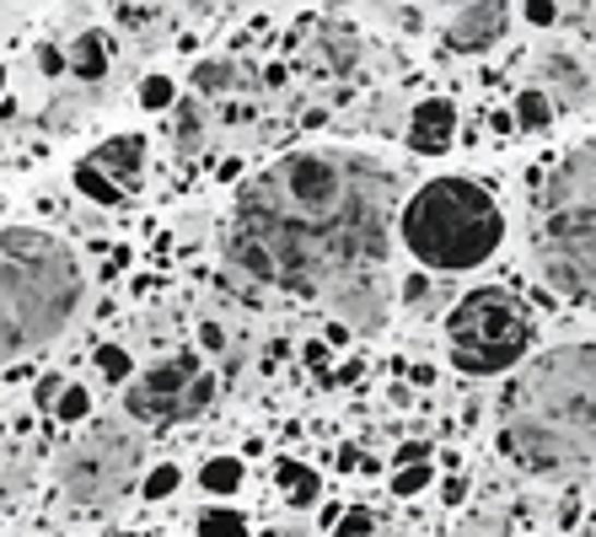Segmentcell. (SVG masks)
Instances as JSON below:
<instances>
[{"label":"cell","mask_w":596,"mask_h":537,"mask_svg":"<svg viewBox=\"0 0 596 537\" xmlns=\"http://www.w3.org/2000/svg\"><path fill=\"white\" fill-rule=\"evenodd\" d=\"M397 178L360 151H296L264 167L226 226V259L290 296H333L393 248Z\"/></svg>","instance_id":"6da1fadb"},{"label":"cell","mask_w":596,"mask_h":537,"mask_svg":"<svg viewBox=\"0 0 596 537\" xmlns=\"http://www.w3.org/2000/svg\"><path fill=\"white\" fill-rule=\"evenodd\" d=\"M500 452L527 473L559 478L596 463V344L537 355L500 403Z\"/></svg>","instance_id":"7a4b0ae2"},{"label":"cell","mask_w":596,"mask_h":537,"mask_svg":"<svg viewBox=\"0 0 596 537\" xmlns=\"http://www.w3.org/2000/svg\"><path fill=\"white\" fill-rule=\"evenodd\" d=\"M86 296L81 264L60 237L33 226L0 231V366L60 338Z\"/></svg>","instance_id":"3957f363"},{"label":"cell","mask_w":596,"mask_h":537,"mask_svg":"<svg viewBox=\"0 0 596 537\" xmlns=\"http://www.w3.org/2000/svg\"><path fill=\"white\" fill-rule=\"evenodd\" d=\"M397 237L414 264L463 274L489 264L505 242V210L478 178H430L397 215Z\"/></svg>","instance_id":"277c9868"},{"label":"cell","mask_w":596,"mask_h":537,"mask_svg":"<svg viewBox=\"0 0 596 537\" xmlns=\"http://www.w3.org/2000/svg\"><path fill=\"white\" fill-rule=\"evenodd\" d=\"M537 268L570 301H596V140L575 145L537 194Z\"/></svg>","instance_id":"5b68a950"},{"label":"cell","mask_w":596,"mask_h":537,"mask_svg":"<svg viewBox=\"0 0 596 537\" xmlns=\"http://www.w3.org/2000/svg\"><path fill=\"white\" fill-rule=\"evenodd\" d=\"M446 349L452 366L467 377H500L511 366H522L532 349V312L500 285H478L446 318Z\"/></svg>","instance_id":"8992f818"},{"label":"cell","mask_w":596,"mask_h":537,"mask_svg":"<svg viewBox=\"0 0 596 537\" xmlns=\"http://www.w3.org/2000/svg\"><path fill=\"white\" fill-rule=\"evenodd\" d=\"M140 473V441L124 425H92L81 441L60 452V489L75 505H108L119 500Z\"/></svg>","instance_id":"52a82bcc"},{"label":"cell","mask_w":596,"mask_h":537,"mask_svg":"<svg viewBox=\"0 0 596 537\" xmlns=\"http://www.w3.org/2000/svg\"><path fill=\"white\" fill-rule=\"evenodd\" d=\"M210 398H215V377L199 366V355L178 349V355L156 360L145 377H134L124 408L140 425H183V419H199Z\"/></svg>","instance_id":"ba28073f"},{"label":"cell","mask_w":596,"mask_h":537,"mask_svg":"<svg viewBox=\"0 0 596 537\" xmlns=\"http://www.w3.org/2000/svg\"><path fill=\"white\" fill-rule=\"evenodd\" d=\"M329 307L338 312V329L344 334H382L388 329V312H393V290H388V274H360L349 279L344 290H333Z\"/></svg>","instance_id":"9c48e42d"},{"label":"cell","mask_w":596,"mask_h":537,"mask_svg":"<svg viewBox=\"0 0 596 537\" xmlns=\"http://www.w3.org/2000/svg\"><path fill=\"white\" fill-rule=\"evenodd\" d=\"M511 11L516 5H500V0H484V5H457L452 11V27H446V44L463 49V55H478V49H494L511 27Z\"/></svg>","instance_id":"30bf717a"},{"label":"cell","mask_w":596,"mask_h":537,"mask_svg":"<svg viewBox=\"0 0 596 537\" xmlns=\"http://www.w3.org/2000/svg\"><path fill=\"white\" fill-rule=\"evenodd\" d=\"M92 172H103L119 194H134L140 189V172H145V134H114L103 140L92 156H81Z\"/></svg>","instance_id":"8fae6325"},{"label":"cell","mask_w":596,"mask_h":537,"mask_svg":"<svg viewBox=\"0 0 596 537\" xmlns=\"http://www.w3.org/2000/svg\"><path fill=\"white\" fill-rule=\"evenodd\" d=\"M452 140H457V108H452L446 97H425V103L408 114V151L441 156Z\"/></svg>","instance_id":"7c38bea8"},{"label":"cell","mask_w":596,"mask_h":537,"mask_svg":"<svg viewBox=\"0 0 596 537\" xmlns=\"http://www.w3.org/2000/svg\"><path fill=\"white\" fill-rule=\"evenodd\" d=\"M274 484H279V494H285V505H296V511H312L318 500H323V478L318 468H307V463H279L274 468Z\"/></svg>","instance_id":"4fadbf2b"},{"label":"cell","mask_w":596,"mask_h":537,"mask_svg":"<svg viewBox=\"0 0 596 537\" xmlns=\"http://www.w3.org/2000/svg\"><path fill=\"white\" fill-rule=\"evenodd\" d=\"M65 60H70V75H81V81H92V86H97V81L108 75V65H114V60H108V33L86 27V33L70 44Z\"/></svg>","instance_id":"5bb4252c"},{"label":"cell","mask_w":596,"mask_h":537,"mask_svg":"<svg viewBox=\"0 0 596 537\" xmlns=\"http://www.w3.org/2000/svg\"><path fill=\"white\" fill-rule=\"evenodd\" d=\"M242 457H210L204 468H199V489H210V494H237L242 489Z\"/></svg>","instance_id":"9a60e30c"},{"label":"cell","mask_w":596,"mask_h":537,"mask_svg":"<svg viewBox=\"0 0 596 537\" xmlns=\"http://www.w3.org/2000/svg\"><path fill=\"white\" fill-rule=\"evenodd\" d=\"M548 124H553V103H548V92H537V86L516 92V130L543 134Z\"/></svg>","instance_id":"2e32d148"},{"label":"cell","mask_w":596,"mask_h":537,"mask_svg":"<svg viewBox=\"0 0 596 537\" xmlns=\"http://www.w3.org/2000/svg\"><path fill=\"white\" fill-rule=\"evenodd\" d=\"M194 533L199 537H248V516L242 511H226V505H210L194 516Z\"/></svg>","instance_id":"e0dca14e"},{"label":"cell","mask_w":596,"mask_h":537,"mask_svg":"<svg viewBox=\"0 0 596 537\" xmlns=\"http://www.w3.org/2000/svg\"><path fill=\"white\" fill-rule=\"evenodd\" d=\"M70 183H75V189H81L86 200H97V204H124V200H130V194H119V189H114V183H108L103 172H92L86 162H75V172H70Z\"/></svg>","instance_id":"ac0fdd59"},{"label":"cell","mask_w":596,"mask_h":537,"mask_svg":"<svg viewBox=\"0 0 596 537\" xmlns=\"http://www.w3.org/2000/svg\"><path fill=\"white\" fill-rule=\"evenodd\" d=\"M172 103H178L172 75H145V81H140V108H145V114H162V108H172Z\"/></svg>","instance_id":"d6986e66"},{"label":"cell","mask_w":596,"mask_h":537,"mask_svg":"<svg viewBox=\"0 0 596 537\" xmlns=\"http://www.w3.org/2000/svg\"><path fill=\"white\" fill-rule=\"evenodd\" d=\"M194 86L199 92H226V86H237V65L231 60H204L194 70Z\"/></svg>","instance_id":"ffe728a7"},{"label":"cell","mask_w":596,"mask_h":537,"mask_svg":"<svg viewBox=\"0 0 596 537\" xmlns=\"http://www.w3.org/2000/svg\"><path fill=\"white\" fill-rule=\"evenodd\" d=\"M97 371H103L108 382H130V371H134L130 349H124V344H103V349H97Z\"/></svg>","instance_id":"44dd1931"},{"label":"cell","mask_w":596,"mask_h":537,"mask_svg":"<svg viewBox=\"0 0 596 537\" xmlns=\"http://www.w3.org/2000/svg\"><path fill=\"white\" fill-rule=\"evenodd\" d=\"M55 414H60L65 425H81V419L92 414V393H86L81 382H70L65 393H60V403H55Z\"/></svg>","instance_id":"7402d4cb"},{"label":"cell","mask_w":596,"mask_h":537,"mask_svg":"<svg viewBox=\"0 0 596 537\" xmlns=\"http://www.w3.org/2000/svg\"><path fill=\"white\" fill-rule=\"evenodd\" d=\"M178 478H183V473L172 468V463H162V468H151V473H145L140 494H145V500H167V494L178 489Z\"/></svg>","instance_id":"603a6c76"},{"label":"cell","mask_w":596,"mask_h":537,"mask_svg":"<svg viewBox=\"0 0 596 537\" xmlns=\"http://www.w3.org/2000/svg\"><path fill=\"white\" fill-rule=\"evenodd\" d=\"M199 130H204V124H199V108L183 103V108H178V151H183V156L199 151Z\"/></svg>","instance_id":"cb8c5ba5"},{"label":"cell","mask_w":596,"mask_h":537,"mask_svg":"<svg viewBox=\"0 0 596 537\" xmlns=\"http://www.w3.org/2000/svg\"><path fill=\"white\" fill-rule=\"evenodd\" d=\"M430 478H436V473H430V463H419V468H397L393 473V494H397V500H408V494H419Z\"/></svg>","instance_id":"d4e9b609"},{"label":"cell","mask_w":596,"mask_h":537,"mask_svg":"<svg viewBox=\"0 0 596 537\" xmlns=\"http://www.w3.org/2000/svg\"><path fill=\"white\" fill-rule=\"evenodd\" d=\"M338 537H377V516H371V511H344Z\"/></svg>","instance_id":"484cf974"},{"label":"cell","mask_w":596,"mask_h":537,"mask_svg":"<svg viewBox=\"0 0 596 537\" xmlns=\"http://www.w3.org/2000/svg\"><path fill=\"white\" fill-rule=\"evenodd\" d=\"M522 16H527L532 27H553L559 22V5L553 0H532V5H522Z\"/></svg>","instance_id":"4316f807"},{"label":"cell","mask_w":596,"mask_h":537,"mask_svg":"<svg viewBox=\"0 0 596 537\" xmlns=\"http://www.w3.org/2000/svg\"><path fill=\"white\" fill-rule=\"evenodd\" d=\"M419 463H430V441H408V446H397V468H419Z\"/></svg>","instance_id":"83f0119b"},{"label":"cell","mask_w":596,"mask_h":537,"mask_svg":"<svg viewBox=\"0 0 596 537\" xmlns=\"http://www.w3.org/2000/svg\"><path fill=\"white\" fill-rule=\"evenodd\" d=\"M70 382L65 377H44V382H38V393H33V403H44V408H55V403H60V393H65Z\"/></svg>","instance_id":"f1b7e54d"},{"label":"cell","mask_w":596,"mask_h":537,"mask_svg":"<svg viewBox=\"0 0 596 537\" xmlns=\"http://www.w3.org/2000/svg\"><path fill=\"white\" fill-rule=\"evenodd\" d=\"M38 70H44V75H60V70H70V60L60 55V49H49V44H44V49H38Z\"/></svg>","instance_id":"f546056e"},{"label":"cell","mask_w":596,"mask_h":537,"mask_svg":"<svg viewBox=\"0 0 596 537\" xmlns=\"http://www.w3.org/2000/svg\"><path fill=\"white\" fill-rule=\"evenodd\" d=\"M119 22L124 27H145L151 22V5H119Z\"/></svg>","instance_id":"4dcf8cb0"},{"label":"cell","mask_w":596,"mask_h":537,"mask_svg":"<svg viewBox=\"0 0 596 537\" xmlns=\"http://www.w3.org/2000/svg\"><path fill=\"white\" fill-rule=\"evenodd\" d=\"M441 494H446V505H463V500H467V478H452Z\"/></svg>","instance_id":"1f68e13d"},{"label":"cell","mask_w":596,"mask_h":537,"mask_svg":"<svg viewBox=\"0 0 596 537\" xmlns=\"http://www.w3.org/2000/svg\"><path fill=\"white\" fill-rule=\"evenodd\" d=\"M403 296H408V301H425V296H430V285H425V279H419V274H414V279H408V285H403Z\"/></svg>","instance_id":"d6a6232c"},{"label":"cell","mask_w":596,"mask_h":537,"mask_svg":"<svg viewBox=\"0 0 596 537\" xmlns=\"http://www.w3.org/2000/svg\"><path fill=\"white\" fill-rule=\"evenodd\" d=\"M199 338H204V349H220V329H215V323H204V329H199Z\"/></svg>","instance_id":"836d02e7"},{"label":"cell","mask_w":596,"mask_h":537,"mask_svg":"<svg viewBox=\"0 0 596 537\" xmlns=\"http://www.w3.org/2000/svg\"><path fill=\"white\" fill-rule=\"evenodd\" d=\"M307 360L312 366H329V344H307Z\"/></svg>","instance_id":"e575fe53"},{"label":"cell","mask_w":596,"mask_h":537,"mask_svg":"<svg viewBox=\"0 0 596 537\" xmlns=\"http://www.w3.org/2000/svg\"><path fill=\"white\" fill-rule=\"evenodd\" d=\"M5 489H11V484H0V494H5Z\"/></svg>","instance_id":"d590c367"}]
</instances>
